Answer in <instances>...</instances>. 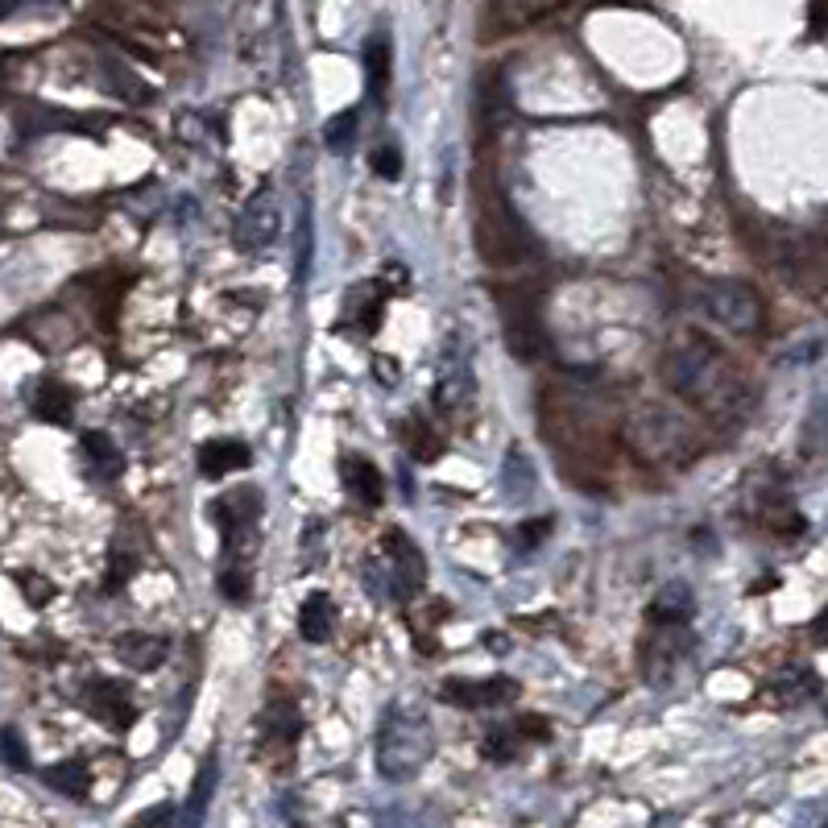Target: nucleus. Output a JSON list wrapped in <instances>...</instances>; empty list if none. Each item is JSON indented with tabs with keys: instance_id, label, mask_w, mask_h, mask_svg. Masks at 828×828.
<instances>
[{
	"instance_id": "1",
	"label": "nucleus",
	"mask_w": 828,
	"mask_h": 828,
	"mask_svg": "<svg viewBox=\"0 0 828 828\" xmlns=\"http://www.w3.org/2000/svg\"><path fill=\"white\" fill-rule=\"evenodd\" d=\"M667 385L684 402L717 414L724 423H733L750 411V385L738 373V364L705 336H684L667 352Z\"/></svg>"
},
{
	"instance_id": "2",
	"label": "nucleus",
	"mask_w": 828,
	"mask_h": 828,
	"mask_svg": "<svg viewBox=\"0 0 828 828\" xmlns=\"http://www.w3.org/2000/svg\"><path fill=\"white\" fill-rule=\"evenodd\" d=\"M625 448L642 465H684L700 451V432L672 402H639L621 423Z\"/></svg>"
},
{
	"instance_id": "3",
	"label": "nucleus",
	"mask_w": 828,
	"mask_h": 828,
	"mask_svg": "<svg viewBox=\"0 0 828 828\" xmlns=\"http://www.w3.org/2000/svg\"><path fill=\"white\" fill-rule=\"evenodd\" d=\"M435 750L432 717L414 700L385 708L378 724V775L385 783H411Z\"/></svg>"
},
{
	"instance_id": "4",
	"label": "nucleus",
	"mask_w": 828,
	"mask_h": 828,
	"mask_svg": "<svg viewBox=\"0 0 828 828\" xmlns=\"http://www.w3.org/2000/svg\"><path fill=\"white\" fill-rule=\"evenodd\" d=\"M381 555H385V564H378V559L364 564V585L373 588L378 597H385V601H411V597H418L427 588V559L411 543L406 531H397V526L385 531Z\"/></svg>"
},
{
	"instance_id": "5",
	"label": "nucleus",
	"mask_w": 828,
	"mask_h": 828,
	"mask_svg": "<svg viewBox=\"0 0 828 828\" xmlns=\"http://www.w3.org/2000/svg\"><path fill=\"white\" fill-rule=\"evenodd\" d=\"M696 307L705 310L717 328L738 331V336H750V331L762 328V294L754 286L738 282V277L700 282L696 286Z\"/></svg>"
},
{
	"instance_id": "6",
	"label": "nucleus",
	"mask_w": 828,
	"mask_h": 828,
	"mask_svg": "<svg viewBox=\"0 0 828 828\" xmlns=\"http://www.w3.org/2000/svg\"><path fill=\"white\" fill-rule=\"evenodd\" d=\"M277 237H282V204H277L270 190H261V195H253L241 207L237 228H232V241H237L241 253H265V249L277 244Z\"/></svg>"
},
{
	"instance_id": "7",
	"label": "nucleus",
	"mask_w": 828,
	"mask_h": 828,
	"mask_svg": "<svg viewBox=\"0 0 828 828\" xmlns=\"http://www.w3.org/2000/svg\"><path fill=\"white\" fill-rule=\"evenodd\" d=\"M472 397H477V378L465 357H456V348H448V357L439 364V381H435V402H439V411L456 414L465 411Z\"/></svg>"
},
{
	"instance_id": "8",
	"label": "nucleus",
	"mask_w": 828,
	"mask_h": 828,
	"mask_svg": "<svg viewBox=\"0 0 828 828\" xmlns=\"http://www.w3.org/2000/svg\"><path fill=\"white\" fill-rule=\"evenodd\" d=\"M691 642L696 639L688 634V625H658V634H651V642H646V675L667 679L679 667V658L688 655Z\"/></svg>"
},
{
	"instance_id": "9",
	"label": "nucleus",
	"mask_w": 828,
	"mask_h": 828,
	"mask_svg": "<svg viewBox=\"0 0 828 828\" xmlns=\"http://www.w3.org/2000/svg\"><path fill=\"white\" fill-rule=\"evenodd\" d=\"M216 522H220V531H225V543H232L237 535H249L253 531V522H258L261 514V493L258 489H232V493H225V498L216 501Z\"/></svg>"
},
{
	"instance_id": "10",
	"label": "nucleus",
	"mask_w": 828,
	"mask_h": 828,
	"mask_svg": "<svg viewBox=\"0 0 828 828\" xmlns=\"http://www.w3.org/2000/svg\"><path fill=\"white\" fill-rule=\"evenodd\" d=\"M87 708L100 717V721H108L112 729H129L133 724V696L121 688V684H112V679H96L91 688H87Z\"/></svg>"
},
{
	"instance_id": "11",
	"label": "nucleus",
	"mask_w": 828,
	"mask_h": 828,
	"mask_svg": "<svg viewBox=\"0 0 828 828\" xmlns=\"http://www.w3.org/2000/svg\"><path fill=\"white\" fill-rule=\"evenodd\" d=\"M501 315H505V345H510V352L518 361H535L538 348H543V336H538V324L535 315L526 310V303L522 307L501 303Z\"/></svg>"
},
{
	"instance_id": "12",
	"label": "nucleus",
	"mask_w": 828,
	"mask_h": 828,
	"mask_svg": "<svg viewBox=\"0 0 828 828\" xmlns=\"http://www.w3.org/2000/svg\"><path fill=\"white\" fill-rule=\"evenodd\" d=\"M444 696H448V705H465V708L505 705V700H514V696H518V684H514V679H489V684L448 679V684H444Z\"/></svg>"
},
{
	"instance_id": "13",
	"label": "nucleus",
	"mask_w": 828,
	"mask_h": 828,
	"mask_svg": "<svg viewBox=\"0 0 828 828\" xmlns=\"http://www.w3.org/2000/svg\"><path fill=\"white\" fill-rule=\"evenodd\" d=\"M340 481H345L348 498L361 501V505H381L385 501V481H381V472L369 460H361V456H345V465H340Z\"/></svg>"
},
{
	"instance_id": "14",
	"label": "nucleus",
	"mask_w": 828,
	"mask_h": 828,
	"mask_svg": "<svg viewBox=\"0 0 828 828\" xmlns=\"http://www.w3.org/2000/svg\"><path fill=\"white\" fill-rule=\"evenodd\" d=\"M237 468H249V448L241 439H207L199 448V472L207 481H220V477L237 472Z\"/></svg>"
},
{
	"instance_id": "15",
	"label": "nucleus",
	"mask_w": 828,
	"mask_h": 828,
	"mask_svg": "<svg viewBox=\"0 0 828 828\" xmlns=\"http://www.w3.org/2000/svg\"><path fill=\"white\" fill-rule=\"evenodd\" d=\"M691 613H696V597H691V588L684 580L663 585L655 592V601H651V621L655 625H688Z\"/></svg>"
},
{
	"instance_id": "16",
	"label": "nucleus",
	"mask_w": 828,
	"mask_h": 828,
	"mask_svg": "<svg viewBox=\"0 0 828 828\" xmlns=\"http://www.w3.org/2000/svg\"><path fill=\"white\" fill-rule=\"evenodd\" d=\"M30 411L46 423H70L75 414V394H70L63 381H37L34 394H30Z\"/></svg>"
},
{
	"instance_id": "17",
	"label": "nucleus",
	"mask_w": 828,
	"mask_h": 828,
	"mask_svg": "<svg viewBox=\"0 0 828 828\" xmlns=\"http://www.w3.org/2000/svg\"><path fill=\"white\" fill-rule=\"evenodd\" d=\"M331 625H336V604L328 592H310L303 609H298V634L307 642H328Z\"/></svg>"
},
{
	"instance_id": "18",
	"label": "nucleus",
	"mask_w": 828,
	"mask_h": 828,
	"mask_svg": "<svg viewBox=\"0 0 828 828\" xmlns=\"http://www.w3.org/2000/svg\"><path fill=\"white\" fill-rule=\"evenodd\" d=\"M117 658L138 667V672H154L157 663L166 658V639L157 634H129V639L117 642Z\"/></svg>"
},
{
	"instance_id": "19",
	"label": "nucleus",
	"mask_w": 828,
	"mask_h": 828,
	"mask_svg": "<svg viewBox=\"0 0 828 828\" xmlns=\"http://www.w3.org/2000/svg\"><path fill=\"white\" fill-rule=\"evenodd\" d=\"M501 489H505V498H531L535 493V465L522 456V448H510L505 451V468H501Z\"/></svg>"
},
{
	"instance_id": "20",
	"label": "nucleus",
	"mask_w": 828,
	"mask_h": 828,
	"mask_svg": "<svg viewBox=\"0 0 828 828\" xmlns=\"http://www.w3.org/2000/svg\"><path fill=\"white\" fill-rule=\"evenodd\" d=\"M216 783H220V766H216V759H207L204 766H199L195 783H190V799H187V811H183L187 825H199L207 816V804H211V795H216Z\"/></svg>"
},
{
	"instance_id": "21",
	"label": "nucleus",
	"mask_w": 828,
	"mask_h": 828,
	"mask_svg": "<svg viewBox=\"0 0 828 828\" xmlns=\"http://www.w3.org/2000/svg\"><path fill=\"white\" fill-rule=\"evenodd\" d=\"M84 456L96 465V472L100 477H121V468H124V456L121 448L108 439L103 432H87L84 435Z\"/></svg>"
},
{
	"instance_id": "22",
	"label": "nucleus",
	"mask_w": 828,
	"mask_h": 828,
	"mask_svg": "<svg viewBox=\"0 0 828 828\" xmlns=\"http://www.w3.org/2000/svg\"><path fill=\"white\" fill-rule=\"evenodd\" d=\"M46 783H51L54 792L75 795V799H84V795L91 792V775H87L84 762H58V766L46 771Z\"/></svg>"
},
{
	"instance_id": "23",
	"label": "nucleus",
	"mask_w": 828,
	"mask_h": 828,
	"mask_svg": "<svg viewBox=\"0 0 828 828\" xmlns=\"http://www.w3.org/2000/svg\"><path fill=\"white\" fill-rule=\"evenodd\" d=\"M310 258H315V228H310V207L298 211V232H294V286L310 277Z\"/></svg>"
},
{
	"instance_id": "24",
	"label": "nucleus",
	"mask_w": 828,
	"mask_h": 828,
	"mask_svg": "<svg viewBox=\"0 0 828 828\" xmlns=\"http://www.w3.org/2000/svg\"><path fill=\"white\" fill-rule=\"evenodd\" d=\"M804 456H825L828 451V397H820L811 406L808 423H804V439H799Z\"/></svg>"
},
{
	"instance_id": "25",
	"label": "nucleus",
	"mask_w": 828,
	"mask_h": 828,
	"mask_svg": "<svg viewBox=\"0 0 828 828\" xmlns=\"http://www.w3.org/2000/svg\"><path fill=\"white\" fill-rule=\"evenodd\" d=\"M402 432H406L402 439H406V448L414 451V460H435V456L444 451V444L435 439L432 427H423L418 418H411V423H402Z\"/></svg>"
},
{
	"instance_id": "26",
	"label": "nucleus",
	"mask_w": 828,
	"mask_h": 828,
	"mask_svg": "<svg viewBox=\"0 0 828 828\" xmlns=\"http://www.w3.org/2000/svg\"><path fill=\"white\" fill-rule=\"evenodd\" d=\"M364 75H369V87H373V91H381L385 79H390V46H385V37H373V42L364 46Z\"/></svg>"
},
{
	"instance_id": "27",
	"label": "nucleus",
	"mask_w": 828,
	"mask_h": 828,
	"mask_svg": "<svg viewBox=\"0 0 828 828\" xmlns=\"http://www.w3.org/2000/svg\"><path fill=\"white\" fill-rule=\"evenodd\" d=\"M352 138H357V112L348 108V112H340V117H331L328 124H324V141H328V150H348L352 145Z\"/></svg>"
},
{
	"instance_id": "28",
	"label": "nucleus",
	"mask_w": 828,
	"mask_h": 828,
	"mask_svg": "<svg viewBox=\"0 0 828 828\" xmlns=\"http://www.w3.org/2000/svg\"><path fill=\"white\" fill-rule=\"evenodd\" d=\"M369 166L378 171V178H385V183H397V178H402V150L385 141V145H378V150L369 154Z\"/></svg>"
},
{
	"instance_id": "29",
	"label": "nucleus",
	"mask_w": 828,
	"mask_h": 828,
	"mask_svg": "<svg viewBox=\"0 0 828 828\" xmlns=\"http://www.w3.org/2000/svg\"><path fill=\"white\" fill-rule=\"evenodd\" d=\"M220 592H225L232 604H244V601H249V571L228 568L225 576H220Z\"/></svg>"
},
{
	"instance_id": "30",
	"label": "nucleus",
	"mask_w": 828,
	"mask_h": 828,
	"mask_svg": "<svg viewBox=\"0 0 828 828\" xmlns=\"http://www.w3.org/2000/svg\"><path fill=\"white\" fill-rule=\"evenodd\" d=\"M4 762H9V771H30V754L21 750L18 729H4Z\"/></svg>"
},
{
	"instance_id": "31",
	"label": "nucleus",
	"mask_w": 828,
	"mask_h": 828,
	"mask_svg": "<svg viewBox=\"0 0 828 828\" xmlns=\"http://www.w3.org/2000/svg\"><path fill=\"white\" fill-rule=\"evenodd\" d=\"M484 754H489V759H501V762L510 759V754H514V742H510V729H493V738L484 742Z\"/></svg>"
},
{
	"instance_id": "32",
	"label": "nucleus",
	"mask_w": 828,
	"mask_h": 828,
	"mask_svg": "<svg viewBox=\"0 0 828 828\" xmlns=\"http://www.w3.org/2000/svg\"><path fill=\"white\" fill-rule=\"evenodd\" d=\"M18 585H21V592H25V597L34 592L37 604H46V601H51V592H54V588L46 585V580H37V576H18Z\"/></svg>"
},
{
	"instance_id": "33",
	"label": "nucleus",
	"mask_w": 828,
	"mask_h": 828,
	"mask_svg": "<svg viewBox=\"0 0 828 828\" xmlns=\"http://www.w3.org/2000/svg\"><path fill=\"white\" fill-rule=\"evenodd\" d=\"M373 369H378L381 385H397V381H402V364L390 361V357H378V361H373Z\"/></svg>"
},
{
	"instance_id": "34",
	"label": "nucleus",
	"mask_w": 828,
	"mask_h": 828,
	"mask_svg": "<svg viewBox=\"0 0 828 828\" xmlns=\"http://www.w3.org/2000/svg\"><path fill=\"white\" fill-rule=\"evenodd\" d=\"M552 531V518H538V522H531V526H522L518 535H522V543L526 547H535V543H543V535Z\"/></svg>"
},
{
	"instance_id": "35",
	"label": "nucleus",
	"mask_w": 828,
	"mask_h": 828,
	"mask_svg": "<svg viewBox=\"0 0 828 828\" xmlns=\"http://www.w3.org/2000/svg\"><path fill=\"white\" fill-rule=\"evenodd\" d=\"M157 820H171V808H166V804H162V808H150L141 816V825H157Z\"/></svg>"
},
{
	"instance_id": "36",
	"label": "nucleus",
	"mask_w": 828,
	"mask_h": 828,
	"mask_svg": "<svg viewBox=\"0 0 828 828\" xmlns=\"http://www.w3.org/2000/svg\"><path fill=\"white\" fill-rule=\"evenodd\" d=\"M816 634H820V639H828V609L816 618Z\"/></svg>"
}]
</instances>
